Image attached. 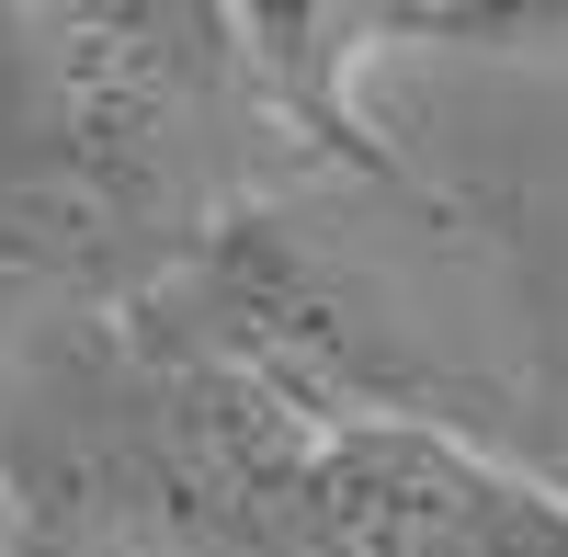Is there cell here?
<instances>
[{
	"instance_id": "obj_2",
	"label": "cell",
	"mask_w": 568,
	"mask_h": 557,
	"mask_svg": "<svg viewBox=\"0 0 568 557\" xmlns=\"http://www.w3.org/2000/svg\"><path fill=\"white\" fill-rule=\"evenodd\" d=\"M387 23H398V12H240L227 34L251 45V80L296 114V136H318V149H342V160H364V171H398L387 149H375L364 103H353V69L375 58V34H387Z\"/></svg>"
},
{
	"instance_id": "obj_1",
	"label": "cell",
	"mask_w": 568,
	"mask_h": 557,
	"mask_svg": "<svg viewBox=\"0 0 568 557\" xmlns=\"http://www.w3.org/2000/svg\"><path fill=\"white\" fill-rule=\"evenodd\" d=\"M284 500L329 557H568V489L433 422H329L296 444Z\"/></svg>"
}]
</instances>
